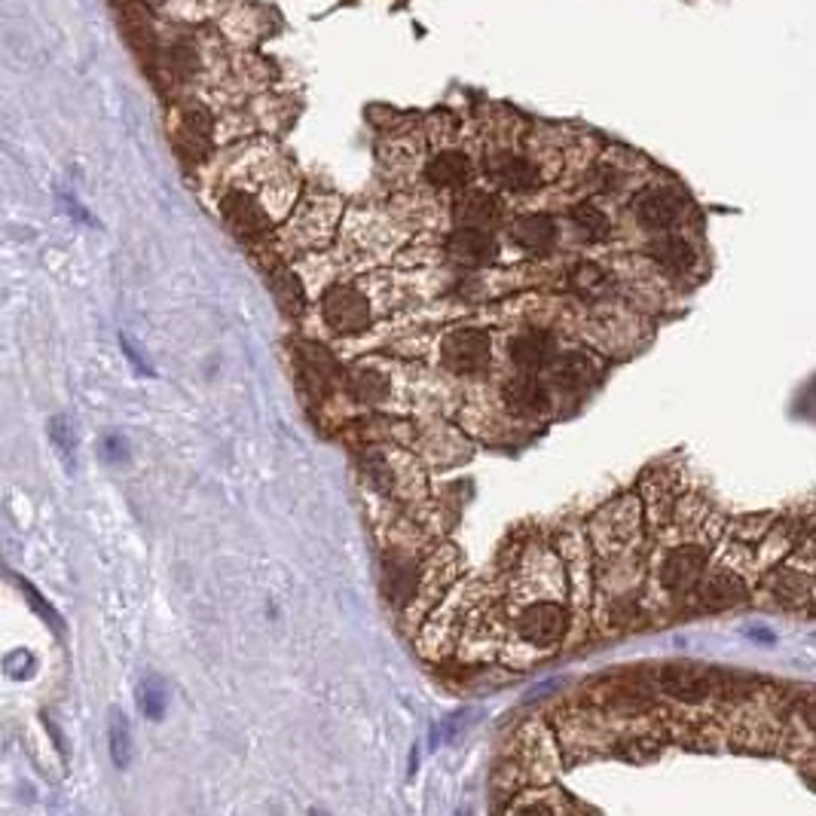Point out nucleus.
Segmentation results:
<instances>
[{
	"mask_svg": "<svg viewBox=\"0 0 816 816\" xmlns=\"http://www.w3.org/2000/svg\"><path fill=\"white\" fill-rule=\"evenodd\" d=\"M569 578L550 550H529L510 578L508 618L517 639L533 649H557L569 633Z\"/></svg>",
	"mask_w": 816,
	"mask_h": 816,
	"instance_id": "f257e3e1",
	"label": "nucleus"
},
{
	"mask_svg": "<svg viewBox=\"0 0 816 816\" xmlns=\"http://www.w3.org/2000/svg\"><path fill=\"white\" fill-rule=\"evenodd\" d=\"M682 538L673 541L670 548H663L654 566V585L663 597H689L694 587L701 585L703 572L710 569V557H713L715 545V526L710 510L703 508L691 524H682Z\"/></svg>",
	"mask_w": 816,
	"mask_h": 816,
	"instance_id": "f03ea898",
	"label": "nucleus"
},
{
	"mask_svg": "<svg viewBox=\"0 0 816 816\" xmlns=\"http://www.w3.org/2000/svg\"><path fill=\"white\" fill-rule=\"evenodd\" d=\"M587 536L600 562L627 560L642 538V502L637 496H621L602 505L587 524Z\"/></svg>",
	"mask_w": 816,
	"mask_h": 816,
	"instance_id": "7ed1b4c3",
	"label": "nucleus"
},
{
	"mask_svg": "<svg viewBox=\"0 0 816 816\" xmlns=\"http://www.w3.org/2000/svg\"><path fill=\"white\" fill-rule=\"evenodd\" d=\"M765 597L779 609H802L816 597V545L804 541L802 548L783 557L774 572L767 575Z\"/></svg>",
	"mask_w": 816,
	"mask_h": 816,
	"instance_id": "20e7f679",
	"label": "nucleus"
},
{
	"mask_svg": "<svg viewBox=\"0 0 816 816\" xmlns=\"http://www.w3.org/2000/svg\"><path fill=\"white\" fill-rule=\"evenodd\" d=\"M753 593V575H750V566L737 560H719L715 566H710L703 572L701 585L691 590L694 597V606L701 612H725V609H734V606H743Z\"/></svg>",
	"mask_w": 816,
	"mask_h": 816,
	"instance_id": "39448f33",
	"label": "nucleus"
},
{
	"mask_svg": "<svg viewBox=\"0 0 816 816\" xmlns=\"http://www.w3.org/2000/svg\"><path fill=\"white\" fill-rule=\"evenodd\" d=\"M364 474L368 481L380 493H385L389 498H397V502H413L416 498V489L425 493V481H422V472L416 462L404 456V453H385V450H370L364 456Z\"/></svg>",
	"mask_w": 816,
	"mask_h": 816,
	"instance_id": "423d86ee",
	"label": "nucleus"
},
{
	"mask_svg": "<svg viewBox=\"0 0 816 816\" xmlns=\"http://www.w3.org/2000/svg\"><path fill=\"white\" fill-rule=\"evenodd\" d=\"M658 685L667 698H673L679 703H706L715 694H722L731 685V679L719 670H706L698 663H667L661 673H658Z\"/></svg>",
	"mask_w": 816,
	"mask_h": 816,
	"instance_id": "0eeeda50",
	"label": "nucleus"
},
{
	"mask_svg": "<svg viewBox=\"0 0 816 816\" xmlns=\"http://www.w3.org/2000/svg\"><path fill=\"white\" fill-rule=\"evenodd\" d=\"M321 316L337 333H361L373 324V300L358 285H333L321 300Z\"/></svg>",
	"mask_w": 816,
	"mask_h": 816,
	"instance_id": "6e6552de",
	"label": "nucleus"
},
{
	"mask_svg": "<svg viewBox=\"0 0 816 816\" xmlns=\"http://www.w3.org/2000/svg\"><path fill=\"white\" fill-rule=\"evenodd\" d=\"M441 364L459 376H474L484 373L493 361V340L489 333L477 331V328H456L441 337Z\"/></svg>",
	"mask_w": 816,
	"mask_h": 816,
	"instance_id": "1a4fd4ad",
	"label": "nucleus"
},
{
	"mask_svg": "<svg viewBox=\"0 0 816 816\" xmlns=\"http://www.w3.org/2000/svg\"><path fill=\"white\" fill-rule=\"evenodd\" d=\"M217 205H220L224 220L242 239H264L272 230V215H269L267 205L260 203L255 193L242 190V187H230V190L220 193Z\"/></svg>",
	"mask_w": 816,
	"mask_h": 816,
	"instance_id": "9d476101",
	"label": "nucleus"
},
{
	"mask_svg": "<svg viewBox=\"0 0 816 816\" xmlns=\"http://www.w3.org/2000/svg\"><path fill=\"white\" fill-rule=\"evenodd\" d=\"M486 175L496 180L502 190L510 193H529L541 184V172L538 166L524 154L514 151H498L486 159Z\"/></svg>",
	"mask_w": 816,
	"mask_h": 816,
	"instance_id": "9b49d317",
	"label": "nucleus"
},
{
	"mask_svg": "<svg viewBox=\"0 0 816 816\" xmlns=\"http://www.w3.org/2000/svg\"><path fill=\"white\" fill-rule=\"evenodd\" d=\"M633 215L645 230L667 233L673 230L682 217V199L667 187H649L633 199Z\"/></svg>",
	"mask_w": 816,
	"mask_h": 816,
	"instance_id": "f8f14e48",
	"label": "nucleus"
},
{
	"mask_svg": "<svg viewBox=\"0 0 816 816\" xmlns=\"http://www.w3.org/2000/svg\"><path fill=\"white\" fill-rule=\"evenodd\" d=\"M502 401L514 416L524 420H536L545 416L550 410V389L545 380H538V373H520L502 389Z\"/></svg>",
	"mask_w": 816,
	"mask_h": 816,
	"instance_id": "ddd939ff",
	"label": "nucleus"
},
{
	"mask_svg": "<svg viewBox=\"0 0 816 816\" xmlns=\"http://www.w3.org/2000/svg\"><path fill=\"white\" fill-rule=\"evenodd\" d=\"M508 355L524 373H541V370H550L560 352H557V340L548 331L533 328V331H520L510 340Z\"/></svg>",
	"mask_w": 816,
	"mask_h": 816,
	"instance_id": "4468645a",
	"label": "nucleus"
},
{
	"mask_svg": "<svg viewBox=\"0 0 816 816\" xmlns=\"http://www.w3.org/2000/svg\"><path fill=\"white\" fill-rule=\"evenodd\" d=\"M215 138V116L205 104H184L178 111V147L193 159L208 154Z\"/></svg>",
	"mask_w": 816,
	"mask_h": 816,
	"instance_id": "2eb2a0df",
	"label": "nucleus"
},
{
	"mask_svg": "<svg viewBox=\"0 0 816 816\" xmlns=\"http://www.w3.org/2000/svg\"><path fill=\"white\" fill-rule=\"evenodd\" d=\"M447 255L462 264V267L481 269L493 264L498 255V245L489 230H477V227H459L447 236Z\"/></svg>",
	"mask_w": 816,
	"mask_h": 816,
	"instance_id": "dca6fc26",
	"label": "nucleus"
},
{
	"mask_svg": "<svg viewBox=\"0 0 816 816\" xmlns=\"http://www.w3.org/2000/svg\"><path fill=\"white\" fill-rule=\"evenodd\" d=\"M600 361L590 355V352H566L557 355V361L550 364V383L557 385L560 392H585L597 383L600 376Z\"/></svg>",
	"mask_w": 816,
	"mask_h": 816,
	"instance_id": "f3484780",
	"label": "nucleus"
},
{
	"mask_svg": "<svg viewBox=\"0 0 816 816\" xmlns=\"http://www.w3.org/2000/svg\"><path fill=\"white\" fill-rule=\"evenodd\" d=\"M474 166L462 151H441L425 163V180L437 190H465L472 184Z\"/></svg>",
	"mask_w": 816,
	"mask_h": 816,
	"instance_id": "a211bd4d",
	"label": "nucleus"
},
{
	"mask_svg": "<svg viewBox=\"0 0 816 816\" xmlns=\"http://www.w3.org/2000/svg\"><path fill=\"white\" fill-rule=\"evenodd\" d=\"M453 217H456L459 227L493 230L502 220V203L486 190H462L456 196V203H453Z\"/></svg>",
	"mask_w": 816,
	"mask_h": 816,
	"instance_id": "6ab92c4d",
	"label": "nucleus"
},
{
	"mask_svg": "<svg viewBox=\"0 0 816 816\" xmlns=\"http://www.w3.org/2000/svg\"><path fill=\"white\" fill-rule=\"evenodd\" d=\"M508 239L529 255H545L557 242V224L548 215H520L510 220Z\"/></svg>",
	"mask_w": 816,
	"mask_h": 816,
	"instance_id": "aec40b11",
	"label": "nucleus"
},
{
	"mask_svg": "<svg viewBox=\"0 0 816 816\" xmlns=\"http://www.w3.org/2000/svg\"><path fill=\"white\" fill-rule=\"evenodd\" d=\"M345 389H349V395L355 397L358 404H385L389 395H392V383H389V376H385L383 370L370 368L368 361H361L355 368L349 370V376H345Z\"/></svg>",
	"mask_w": 816,
	"mask_h": 816,
	"instance_id": "412c9836",
	"label": "nucleus"
},
{
	"mask_svg": "<svg viewBox=\"0 0 816 816\" xmlns=\"http://www.w3.org/2000/svg\"><path fill=\"white\" fill-rule=\"evenodd\" d=\"M569 291L578 297V300H585V303H600L606 300L609 293L614 291V279L609 269H602L600 264H578V267L569 272Z\"/></svg>",
	"mask_w": 816,
	"mask_h": 816,
	"instance_id": "4be33fe9",
	"label": "nucleus"
},
{
	"mask_svg": "<svg viewBox=\"0 0 816 816\" xmlns=\"http://www.w3.org/2000/svg\"><path fill=\"white\" fill-rule=\"evenodd\" d=\"M649 257L667 272H689L698 260V251L689 239H682L676 233H663L649 245Z\"/></svg>",
	"mask_w": 816,
	"mask_h": 816,
	"instance_id": "5701e85b",
	"label": "nucleus"
},
{
	"mask_svg": "<svg viewBox=\"0 0 816 816\" xmlns=\"http://www.w3.org/2000/svg\"><path fill=\"white\" fill-rule=\"evenodd\" d=\"M156 64H159V71H163L168 80L184 83V80H190L193 74H196V68H199V52H196V47H190V43H172L166 50L156 52Z\"/></svg>",
	"mask_w": 816,
	"mask_h": 816,
	"instance_id": "b1692460",
	"label": "nucleus"
},
{
	"mask_svg": "<svg viewBox=\"0 0 816 816\" xmlns=\"http://www.w3.org/2000/svg\"><path fill=\"white\" fill-rule=\"evenodd\" d=\"M569 220H572V227L581 233V239H587V242H606L612 236V220H609V215L602 211L600 205L578 203L569 211Z\"/></svg>",
	"mask_w": 816,
	"mask_h": 816,
	"instance_id": "393cba45",
	"label": "nucleus"
},
{
	"mask_svg": "<svg viewBox=\"0 0 816 816\" xmlns=\"http://www.w3.org/2000/svg\"><path fill=\"white\" fill-rule=\"evenodd\" d=\"M269 288L276 293V300H279V307L288 312V316H300L303 307H307V297H303V285L300 279L293 276L291 269L285 267H272L269 269Z\"/></svg>",
	"mask_w": 816,
	"mask_h": 816,
	"instance_id": "a878e982",
	"label": "nucleus"
},
{
	"mask_svg": "<svg viewBox=\"0 0 816 816\" xmlns=\"http://www.w3.org/2000/svg\"><path fill=\"white\" fill-rule=\"evenodd\" d=\"M111 758L116 767H126L132 758V734H128L126 715L114 713L111 719Z\"/></svg>",
	"mask_w": 816,
	"mask_h": 816,
	"instance_id": "bb28decb",
	"label": "nucleus"
},
{
	"mask_svg": "<svg viewBox=\"0 0 816 816\" xmlns=\"http://www.w3.org/2000/svg\"><path fill=\"white\" fill-rule=\"evenodd\" d=\"M163 706H166V694L156 689V682L144 685V694H141V710L151 715V719H159V715H163Z\"/></svg>",
	"mask_w": 816,
	"mask_h": 816,
	"instance_id": "cd10ccee",
	"label": "nucleus"
},
{
	"mask_svg": "<svg viewBox=\"0 0 816 816\" xmlns=\"http://www.w3.org/2000/svg\"><path fill=\"white\" fill-rule=\"evenodd\" d=\"M50 432H52V441H55V447H59V453H62V456H68V453L74 450V437L68 434V425H64V420H52Z\"/></svg>",
	"mask_w": 816,
	"mask_h": 816,
	"instance_id": "c85d7f7f",
	"label": "nucleus"
},
{
	"mask_svg": "<svg viewBox=\"0 0 816 816\" xmlns=\"http://www.w3.org/2000/svg\"><path fill=\"white\" fill-rule=\"evenodd\" d=\"M743 633H746L750 639H755L758 645H767V649H774V645H777V633H774L771 627H762V624L743 627Z\"/></svg>",
	"mask_w": 816,
	"mask_h": 816,
	"instance_id": "c756f323",
	"label": "nucleus"
}]
</instances>
